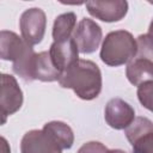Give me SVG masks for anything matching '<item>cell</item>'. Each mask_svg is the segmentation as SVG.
<instances>
[{
	"label": "cell",
	"instance_id": "cell-19",
	"mask_svg": "<svg viewBox=\"0 0 153 153\" xmlns=\"http://www.w3.org/2000/svg\"><path fill=\"white\" fill-rule=\"evenodd\" d=\"M108 151V148L98 141H90L84 143L76 153H105Z\"/></svg>",
	"mask_w": 153,
	"mask_h": 153
},
{
	"label": "cell",
	"instance_id": "cell-3",
	"mask_svg": "<svg viewBox=\"0 0 153 153\" xmlns=\"http://www.w3.org/2000/svg\"><path fill=\"white\" fill-rule=\"evenodd\" d=\"M47 17L43 10L32 7L25 10L19 19V27L23 41L29 45L38 44L45 33Z\"/></svg>",
	"mask_w": 153,
	"mask_h": 153
},
{
	"label": "cell",
	"instance_id": "cell-15",
	"mask_svg": "<svg viewBox=\"0 0 153 153\" xmlns=\"http://www.w3.org/2000/svg\"><path fill=\"white\" fill-rule=\"evenodd\" d=\"M75 25H76V14L74 12H67L57 16L53 25L54 42L63 41L72 37Z\"/></svg>",
	"mask_w": 153,
	"mask_h": 153
},
{
	"label": "cell",
	"instance_id": "cell-17",
	"mask_svg": "<svg viewBox=\"0 0 153 153\" xmlns=\"http://www.w3.org/2000/svg\"><path fill=\"white\" fill-rule=\"evenodd\" d=\"M152 94H153V81H146L137 86V98L140 103L149 111L152 110Z\"/></svg>",
	"mask_w": 153,
	"mask_h": 153
},
{
	"label": "cell",
	"instance_id": "cell-7",
	"mask_svg": "<svg viewBox=\"0 0 153 153\" xmlns=\"http://www.w3.org/2000/svg\"><path fill=\"white\" fill-rule=\"evenodd\" d=\"M50 59L60 73L65 72L72 65H74L79 60V51L76 44L72 37L54 42L49 49Z\"/></svg>",
	"mask_w": 153,
	"mask_h": 153
},
{
	"label": "cell",
	"instance_id": "cell-22",
	"mask_svg": "<svg viewBox=\"0 0 153 153\" xmlns=\"http://www.w3.org/2000/svg\"><path fill=\"white\" fill-rule=\"evenodd\" d=\"M105 153H127V152L122 149H108Z\"/></svg>",
	"mask_w": 153,
	"mask_h": 153
},
{
	"label": "cell",
	"instance_id": "cell-2",
	"mask_svg": "<svg viewBox=\"0 0 153 153\" xmlns=\"http://www.w3.org/2000/svg\"><path fill=\"white\" fill-rule=\"evenodd\" d=\"M137 51L134 36L126 30L109 32L103 39L100 48V60L111 67L122 66L131 61Z\"/></svg>",
	"mask_w": 153,
	"mask_h": 153
},
{
	"label": "cell",
	"instance_id": "cell-23",
	"mask_svg": "<svg viewBox=\"0 0 153 153\" xmlns=\"http://www.w3.org/2000/svg\"><path fill=\"white\" fill-rule=\"evenodd\" d=\"M1 86H2V74L0 73V92H1Z\"/></svg>",
	"mask_w": 153,
	"mask_h": 153
},
{
	"label": "cell",
	"instance_id": "cell-21",
	"mask_svg": "<svg viewBox=\"0 0 153 153\" xmlns=\"http://www.w3.org/2000/svg\"><path fill=\"white\" fill-rule=\"evenodd\" d=\"M7 122V114L4 111V109L0 106V126L5 124Z\"/></svg>",
	"mask_w": 153,
	"mask_h": 153
},
{
	"label": "cell",
	"instance_id": "cell-14",
	"mask_svg": "<svg viewBox=\"0 0 153 153\" xmlns=\"http://www.w3.org/2000/svg\"><path fill=\"white\" fill-rule=\"evenodd\" d=\"M35 57H36V53L33 48L29 44H25L22 54L13 61V65H12L13 72L26 82H31L35 80L33 79Z\"/></svg>",
	"mask_w": 153,
	"mask_h": 153
},
{
	"label": "cell",
	"instance_id": "cell-10",
	"mask_svg": "<svg viewBox=\"0 0 153 153\" xmlns=\"http://www.w3.org/2000/svg\"><path fill=\"white\" fill-rule=\"evenodd\" d=\"M127 79L134 86H139L142 82L152 81L153 79V62L152 59L135 56L128 62L126 69Z\"/></svg>",
	"mask_w": 153,
	"mask_h": 153
},
{
	"label": "cell",
	"instance_id": "cell-4",
	"mask_svg": "<svg viewBox=\"0 0 153 153\" xmlns=\"http://www.w3.org/2000/svg\"><path fill=\"white\" fill-rule=\"evenodd\" d=\"M102 36V27L94 20L84 18L75 26L72 38L74 39L79 53L91 54L98 49Z\"/></svg>",
	"mask_w": 153,
	"mask_h": 153
},
{
	"label": "cell",
	"instance_id": "cell-12",
	"mask_svg": "<svg viewBox=\"0 0 153 153\" xmlns=\"http://www.w3.org/2000/svg\"><path fill=\"white\" fill-rule=\"evenodd\" d=\"M43 131H45L61 149H68L74 143V134L72 128L61 121H51L44 124Z\"/></svg>",
	"mask_w": 153,
	"mask_h": 153
},
{
	"label": "cell",
	"instance_id": "cell-8",
	"mask_svg": "<svg viewBox=\"0 0 153 153\" xmlns=\"http://www.w3.org/2000/svg\"><path fill=\"white\" fill-rule=\"evenodd\" d=\"M22 153H62L56 142L42 129H33L24 134L20 142Z\"/></svg>",
	"mask_w": 153,
	"mask_h": 153
},
{
	"label": "cell",
	"instance_id": "cell-1",
	"mask_svg": "<svg viewBox=\"0 0 153 153\" xmlns=\"http://www.w3.org/2000/svg\"><path fill=\"white\" fill-rule=\"evenodd\" d=\"M57 81L60 86L73 90L74 93L84 100L97 98L103 85L99 67L90 60L80 59L62 72Z\"/></svg>",
	"mask_w": 153,
	"mask_h": 153
},
{
	"label": "cell",
	"instance_id": "cell-9",
	"mask_svg": "<svg viewBox=\"0 0 153 153\" xmlns=\"http://www.w3.org/2000/svg\"><path fill=\"white\" fill-rule=\"evenodd\" d=\"M23 105V92L14 76L2 74V86L0 92V106L8 115L17 112Z\"/></svg>",
	"mask_w": 153,
	"mask_h": 153
},
{
	"label": "cell",
	"instance_id": "cell-16",
	"mask_svg": "<svg viewBox=\"0 0 153 153\" xmlns=\"http://www.w3.org/2000/svg\"><path fill=\"white\" fill-rule=\"evenodd\" d=\"M153 133V123L147 117H135L134 121L124 129V134L130 143L136 139Z\"/></svg>",
	"mask_w": 153,
	"mask_h": 153
},
{
	"label": "cell",
	"instance_id": "cell-13",
	"mask_svg": "<svg viewBox=\"0 0 153 153\" xmlns=\"http://www.w3.org/2000/svg\"><path fill=\"white\" fill-rule=\"evenodd\" d=\"M61 73L54 66L48 51H41L36 54L33 65V79L45 82L59 80Z\"/></svg>",
	"mask_w": 153,
	"mask_h": 153
},
{
	"label": "cell",
	"instance_id": "cell-6",
	"mask_svg": "<svg viewBox=\"0 0 153 153\" xmlns=\"http://www.w3.org/2000/svg\"><path fill=\"white\" fill-rule=\"evenodd\" d=\"M104 117L106 123L117 130L126 129L135 118V110L121 98H112L105 105Z\"/></svg>",
	"mask_w": 153,
	"mask_h": 153
},
{
	"label": "cell",
	"instance_id": "cell-11",
	"mask_svg": "<svg viewBox=\"0 0 153 153\" xmlns=\"http://www.w3.org/2000/svg\"><path fill=\"white\" fill-rule=\"evenodd\" d=\"M25 42L16 32L2 30L0 31V59L14 61L24 50Z\"/></svg>",
	"mask_w": 153,
	"mask_h": 153
},
{
	"label": "cell",
	"instance_id": "cell-5",
	"mask_svg": "<svg viewBox=\"0 0 153 153\" xmlns=\"http://www.w3.org/2000/svg\"><path fill=\"white\" fill-rule=\"evenodd\" d=\"M87 12L105 23L120 22L128 12L126 0H91L86 2Z\"/></svg>",
	"mask_w": 153,
	"mask_h": 153
},
{
	"label": "cell",
	"instance_id": "cell-20",
	"mask_svg": "<svg viewBox=\"0 0 153 153\" xmlns=\"http://www.w3.org/2000/svg\"><path fill=\"white\" fill-rule=\"evenodd\" d=\"M0 153H11L10 143L4 136H0Z\"/></svg>",
	"mask_w": 153,
	"mask_h": 153
},
{
	"label": "cell",
	"instance_id": "cell-18",
	"mask_svg": "<svg viewBox=\"0 0 153 153\" xmlns=\"http://www.w3.org/2000/svg\"><path fill=\"white\" fill-rule=\"evenodd\" d=\"M131 146L133 153H153V133L136 139Z\"/></svg>",
	"mask_w": 153,
	"mask_h": 153
}]
</instances>
